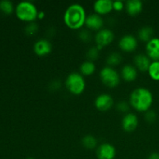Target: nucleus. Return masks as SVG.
Listing matches in <instances>:
<instances>
[{"mask_svg":"<svg viewBox=\"0 0 159 159\" xmlns=\"http://www.w3.org/2000/svg\"><path fill=\"white\" fill-rule=\"evenodd\" d=\"M86 14L83 6L80 4H72L68 6L64 15V21L67 26L77 30L85 23Z\"/></svg>","mask_w":159,"mask_h":159,"instance_id":"1","label":"nucleus"},{"mask_svg":"<svg viewBox=\"0 0 159 159\" xmlns=\"http://www.w3.org/2000/svg\"><path fill=\"white\" fill-rule=\"evenodd\" d=\"M130 105L140 112H147L153 102V95L148 89L139 87L134 90L130 96Z\"/></svg>","mask_w":159,"mask_h":159,"instance_id":"2","label":"nucleus"},{"mask_svg":"<svg viewBox=\"0 0 159 159\" xmlns=\"http://www.w3.org/2000/svg\"><path fill=\"white\" fill-rule=\"evenodd\" d=\"M16 15L20 20L32 23L38 16V10L34 3L28 1L20 2L16 6Z\"/></svg>","mask_w":159,"mask_h":159,"instance_id":"3","label":"nucleus"},{"mask_svg":"<svg viewBox=\"0 0 159 159\" xmlns=\"http://www.w3.org/2000/svg\"><path fill=\"white\" fill-rule=\"evenodd\" d=\"M65 85L71 93L80 95L85 90V82L82 75L78 72H72L67 77Z\"/></svg>","mask_w":159,"mask_h":159,"instance_id":"4","label":"nucleus"},{"mask_svg":"<svg viewBox=\"0 0 159 159\" xmlns=\"http://www.w3.org/2000/svg\"><path fill=\"white\" fill-rule=\"evenodd\" d=\"M100 79L107 86L113 88L120 83V75L111 67H105L100 71Z\"/></svg>","mask_w":159,"mask_h":159,"instance_id":"5","label":"nucleus"},{"mask_svg":"<svg viewBox=\"0 0 159 159\" xmlns=\"http://www.w3.org/2000/svg\"><path fill=\"white\" fill-rule=\"evenodd\" d=\"M96 42L97 43L96 48L99 50L102 49L103 47L109 45L114 39V34L110 30L102 29L96 34Z\"/></svg>","mask_w":159,"mask_h":159,"instance_id":"6","label":"nucleus"},{"mask_svg":"<svg viewBox=\"0 0 159 159\" xmlns=\"http://www.w3.org/2000/svg\"><path fill=\"white\" fill-rule=\"evenodd\" d=\"M116 154L114 146L109 143L100 144L96 150V155L99 159H114Z\"/></svg>","mask_w":159,"mask_h":159,"instance_id":"7","label":"nucleus"},{"mask_svg":"<svg viewBox=\"0 0 159 159\" xmlns=\"http://www.w3.org/2000/svg\"><path fill=\"white\" fill-rule=\"evenodd\" d=\"M138 41L133 35H125L121 37L119 41V47L121 50L126 52H131L136 49Z\"/></svg>","mask_w":159,"mask_h":159,"instance_id":"8","label":"nucleus"},{"mask_svg":"<svg viewBox=\"0 0 159 159\" xmlns=\"http://www.w3.org/2000/svg\"><path fill=\"white\" fill-rule=\"evenodd\" d=\"M147 55L153 61H159V38L154 37L146 44Z\"/></svg>","mask_w":159,"mask_h":159,"instance_id":"9","label":"nucleus"},{"mask_svg":"<svg viewBox=\"0 0 159 159\" xmlns=\"http://www.w3.org/2000/svg\"><path fill=\"white\" fill-rule=\"evenodd\" d=\"M113 105V99L108 94H100L95 100V106L100 111H107Z\"/></svg>","mask_w":159,"mask_h":159,"instance_id":"10","label":"nucleus"},{"mask_svg":"<svg viewBox=\"0 0 159 159\" xmlns=\"http://www.w3.org/2000/svg\"><path fill=\"white\" fill-rule=\"evenodd\" d=\"M138 125V116L134 113H129L124 116L122 120V127L125 131L132 132Z\"/></svg>","mask_w":159,"mask_h":159,"instance_id":"11","label":"nucleus"},{"mask_svg":"<svg viewBox=\"0 0 159 159\" xmlns=\"http://www.w3.org/2000/svg\"><path fill=\"white\" fill-rule=\"evenodd\" d=\"M52 50L51 43L48 40L41 39L34 43V51L36 54L39 56H44L49 54Z\"/></svg>","mask_w":159,"mask_h":159,"instance_id":"12","label":"nucleus"},{"mask_svg":"<svg viewBox=\"0 0 159 159\" xmlns=\"http://www.w3.org/2000/svg\"><path fill=\"white\" fill-rule=\"evenodd\" d=\"M113 9L111 0H97L94 3V10L99 15H105Z\"/></svg>","mask_w":159,"mask_h":159,"instance_id":"13","label":"nucleus"},{"mask_svg":"<svg viewBox=\"0 0 159 159\" xmlns=\"http://www.w3.org/2000/svg\"><path fill=\"white\" fill-rule=\"evenodd\" d=\"M85 24L89 29L95 30H100V29L103 26V20L99 14H90L89 16L86 17Z\"/></svg>","mask_w":159,"mask_h":159,"instance_id":"14","label":"nucleus"},{"mask_svg":"<svg viewBox=\"0 0 159 159\" xmlns=\"http://www.w3.org/2000/svg\"><path fill=\"white\" fill-rule=\"evenodd\" d=\"M125 8L130 15L136 16L142 10L143 3L140 0H128L126 2Z\"/></svg>","mask_w":159,"mask_h":159,"instance_id":"15","label":"nucleus"},{"mask_svg":"<svg viewBox=\"0 0 159 159\" xmlns=\"http://www.w3.org/2000/svg\"><path fill=\"white\" fill-rule=\"evenodd\" d=\"M134 63L136 65L137 68L142 71H148V68L151 65V60L147 54H139L135 56Z\"/></svg>","mask_w":159,"mask_h":159,"instance_id":"16","label":"nucleus"},{"mask_svg":"<svg viewBox=\"0 0 159 159\" xmlns=\"http://www.w3.org/2000/svg\"><path fill=\"white\" fill-rule=\"evenodd\" d=\"M122 77L127 82H133L138 76V71L135 67L130 65H127L122 68Z\"/></svg>","mask_w":159,"mask_h":159,"instance_id":"17","label":"nucleus"},{"mask_svg":"<svg viewBox=\"0 0 159 159\" xmlns=\"http://www.w3.org/2000/svg\"><path fill=\"white\" fill-rule=\"evenodd\" d=\"M154 30L150 26H144L138 31V37L141 40L144 42H148L154 38Z\"/></svg>","mask_w":159,"mask_h":159,"instance_id":"18","label":"nucleus"},{"mask_svg":"<svg viewBox=\"0 0 159 159\" xmlns=\"http://www.w3.org/2000/svg\"><path fill=\"white\" fill-rule=\"evenodd\" d=\"M80 71L81 73L84 75H91L96 71V65L91 61H85L80 66Z\"/></svg>","mask_w":159,"mask_h":159,"instance_id":"19","label":"nucleus"},{"mask_svg":"<svg viewBox=\"0 0 159 159\" xmlns=\"http://www.w3.org/2000/svg\"><path fill=\"white\" fill-rule=\"evenodd\" d=\"M148 74L152 79L155 81L159 80V61H152L148 68Z\"/></svg>","mask_w":159,"mask_h":159,"instance_id":"20","label":"nucleus"},{"mask_svg":"<svg viewBox=\"0 0 159 159\" xmlns=\"http://www.w3.org/2000/svg\"><path fill=\"white\" fill-rule=\"evenodd\" d=\"M14 10L13 4L9 0H2L0 1V11L6 15H10Z\"/></svg>","mask_w":159,"mask_h":159,"instance_id":"21","label":"nucleus"},{"mask_svg":"<svg viewBox=\"0 0 159 159\" xmlns=\"http://www.w3.org/2000/svg\"><path fill=\"white\" fill-rule=\"evenodd\" d=\"M82 145L87 149H93L95 148L97 144V141L96 138L92 135H86L82 138Z\"/></svg>","mask_w":159,"mask_h":159,"instance_id":"22","label":"nucleus"},{"mask_svg":"<svg viewBox=\"0 0 159 159\" xmlns=\"http://www.w3.org/2000/svg\"><path fill=\"white\" fill-rule=\"evenodd\" d=\"M121 61H122V56L117 52L112 53L107 57V63L110 65H119Z\"/></svg>","mask_w":159,"mask_h":159,"instance_id":"23","label":"nucleus"},{"mask_svg":"<svg viewBox=\"0 0 159 159\" xmlns=\"http://www.w3.org/2000/svg\"><path fill=\"white\" fill-rule=\"evenodd\" d=\"M99 50L96 47L95 48H91L87 52V57L89 60L92 61H94L96 59L98 58L99 57Z\"/></svg>","mask_w":159,"mask_h":159,"instance_id":"24","label":"nucleus"},{"mask_svg":"<svg viewBox=\"0 0 159 159\" xmlns=\"http://www.w3.org/2000/svg\"><path fill=\"white\" fill-rule=\"evenodd\" d=\"M37 30H38L37 24L34 23H30L26 26V28H25V32H26V34L27 35L31 36L35 34L37 32Z\"/></svg>","mask_w":159,"mask_h":159,"instance_id":"25","label":"nucleus"},{"mask_svg":"<svg viewBox=\"0 0 159 159\" xmlns=\"http://www.w3.org/2000/svg\"><path fill=\"white\" fill-rule=\"evenodd\" d=\"M156 113L153 110H148L145 113V120L149 123H153L156 120Z\"/></svg>","mask_w":159,"mask_h":159,"instance_id":"26","label":"nucleus"},{"mask_svg":"<svg viewBox=\"0 0 159 159\" xmlns=\"http://www.w3.org/2000/svg\"><path fill=\"white\" fill-rule=\"evenodd\" d=\"M79 37H80L83 41L88 42L91 40L92 36L89 31L84 30H82L80 33H79Z\"/></svg>","mask_w":159,"mask_h":159,"instance_id":"27","label":"nucleus"},{"mask_svg":"<svg viewBox=\"0 0 159 159\" xmlns=\"http://www.w3.org/2000/svg\"><path fill=\"white\" fill-rule=\"evenodd\" d=\"M117 109L121 112H127V110H129V105L128 103H127L126 102L124 101H122V102H120L117 105Z\"/></svg>","mask_w":159,"mask_h":159,"instance_id":"28","label":"nucleus"},{"mask_svg":"<svg viewBox=\"0 0 159 159\" xmlns=\"http://www.w3.org/2000/svg\"><path fill=\"white\" fill-rule=\"evenodd\" d=\"M124 3L122 1H114L113 2V9L116 11H120L124 9Z\"/></svg>","mask_w":159,"mask_h":159,"instance_id":"29","label":"nucleus"},{"mask_svg":"<svg viewBox=\"0 0 159 159\" xmlns=\"http://www.w3.org/2000/svg\"><path fill=\"white\" fill-rule=\"evenodd\" d=\"M148 159H159V153L153 152L148 157Z\"/></svg>","mask_w":159,"mask_h":159,"instance_id":"30","label":"nucleus"},{"mask_svg":"<svg viewBox=\"0 0 159 159\" xmlns=\"http://www.w3.org/2000/svg\"><path fill=\"white\" fill-rule=\"evenodd\" d=\"M45 14L43 12H38V16H37V18L38 19H43V17H44Z\"/></svg>","mask_w":159,"mask_h":159,"instance_id":"31","label":"nucleus"},{"mask_svg":"<svg viewBox=\"0 0 159 159\" xmlns=\"http://www.w3.org/2000/svg\"><path fill=\"white\" fill-rule=\"evenodd\" d=\"M26 159H35V158H30H30H27Z\"/></svg>","mask_w":159,"mask_h":159,"instance_id":"32","label":"nucleus"}]
</instances>
